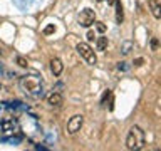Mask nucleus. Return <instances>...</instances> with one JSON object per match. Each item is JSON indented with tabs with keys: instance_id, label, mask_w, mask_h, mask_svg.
I'll return each mask as SVG.
<instances>
[{
	"instance_id": "19",
	"label": "nucleus",
	"mask_w": 161,
	"mask_h": 151,
	"mask_svg": "<svg viewBox=\"0 0 161 151\" xmlns=\"http://www.w3.org/2000/svg\"><path fill=\"white\" fill-rule=\"evenodd\" d=\"M143 62H144V59H141V57H138V59H136V60H134L133 64H134V65H143Z\"/></svg>"
},
{
	"instance_id": "11",
	"label": "nucleus",
	"mask_w": 161,
	"mask_h": 151,
	"mask_svg": "<svg viewBox=\"0 0 161 151\" xmlns=\"http://www.w3.org/2000/svg\"><path fill=\"white\" fill-rule=\"evenodd\" d=\"M96 45H97V50H106V47H108V37H104V35H101V37L96 39Z\"/></svg>"
},
{
	"instance_id": "4",
	"label": "nucleus",
	"mask_w": 161,
	"mask_h": 151,
	"mask_svg": "<svg viewBox=\"0 0 161 151\" xmlns=\"http://www.w3.org/2000/svg\"><path fill=\"white\" fill-rule=\"evenodd\" d=\"M77 22H79V25H82V27H91V25L96 22L94 10H91V8L80 10V14H79V17H77Z\"/></svg>"
},
{
	"instance_id": "14",
	"label": "nucleus",
	"mask_w": 161,
	"mask_h": 151,
	"mask_svg": "<svg viewBox=\"0 0 161 151\" xmlns=\"http://www.w3.org/2000/svg\"><path fill=\"white\" fill-rule=\"evenodd\" d=\"M158 47H159V40L156 37H153L151 39V50H158Z\"/></svg>"
},
{
	"instance_id": "6",
	"label": "nucleus",
	"mask_w": 161,
	"mask_h": 151,
	"mask_svg": "<svg viewBox=\"0 0 161 151\" xmlns=\"http://www.w3.org/2000/svg\"><path fill=\"white\" fill-rule=\"evenodd\" d=\"M0 128H2L3 134H12L17 129V123H15L14 118H3L0 121Z\"/></svg>"
},
{
	"instance_id": "8",
	"label": "nucleus",
	"mask_w": 161,
	"mask_h": 151,
	"mask_svg": "<svg viewBox=\"0 0 161 151\" xmlns=\"http://www.w3.org/2000/svg\"><path fill=\"white\" fill-rule=\"evenodd\" d=\"M62 101H64L62 94H60V92H55V91L47 96V104H49V106H55V108H57V106L62 104Z\"/></svg>"
},
{
	"instance_id": "2",
	"label": "nucleus",
	"mask_w": 161,
	"mask_h": 151,
	"mask_svg": "<svg viewBox=\"0 0 161 151\" xmlns=\"http://www.w3.org/2000/svg\"><path fill=\"white\" fill-rule=\"evenodd\" d=\"M20 87L24 89V92L30 96H37L42 92V79L37 76H25L20 79Z\"/></svg>"
},
{
	"instance_id": "10",
	"label": "nucleus",
	"mask_w": 161,
	"mask_h": 151,
	"mask_svg": "<svg viewBox=\"0 0 161 151\" xmlns=\"http://www.w3.org/2000/svg\"><path fill=\"white\" fill-rule=\"evenodd\" d=\"M114 3H116V22L121 24V22H123V19H124V15H123V5H121L119 0H116Z\"/></svg>"
},
{
	"instance_id": "9",
	"label": "nucleus",
	"mask_w": 161,
	"mask_h": 151,
	"mask_svg": "<svg viewBox=\"0 0 161 151\" xmlns=\"http://www.w3.org/2000/svg\"><path fill=\"white\" fill-rule=\"evenodd\" d=\"M149 7H151V12H153L154 19H161V5L158 0H148Z\"/></svg>"
},
{
	"instance_id": "7",
	"label": "nucleus",
	"mask_w": 161,
	"mask_h": 151,
	"mask_svg": "<svg viewBox=\"0 0 161 151\" xmlns=\"http://www.w3.org/2000/svg\"><path fill=\"white\" fill-rule=\"evenodd\" d=\"M62 70H64L62 60L57 59V57H54L52 60H50V72H52L54 76H60V74H62Z\"/></svg>"
},
{
	"instance_id": "3",
	"label": "nucleus",
	"mask_w": 161,
	"mask_h": 151,
	"mask_svg": "<svg viewBox=\"0 0 161 151\" xmlns=\"http://www.w3.org/2000/svg\"><path fill=\"white\" fill-rule=\"evenodd\" d=\"M77 52H79V55L82 57L87 64H91V65H94L96 62H97V57H96V54H94V50H92V47H91L89 44H86V42H79L77 44Z\"/></svg>"
},
{
	"instance_id": "13",
	"label": "nucleus",
	"mask_w": 161,
	"mask_h": 151,
	"mask_svg": "<svg viewBox=\"0 0 161 151\" xmlns=\"http://www.w3.org/2000/svg\"><path fill=\"white\" fill-rule=\"evenodd\" d=\"M17 64L20 65V67H27V65H29L27 59H24L22 55H17Z\"/></svg>"
},
{
	"instance_id": "16",
	"label": "nucleus",
	"mask_w": 161,
	"mask_h": 151,
	"mask_svg": "<svg viewBox=\"0 0 161 151\" xmlns=\"http://www.w3.org/2000/svg\"><path fill=\"white\" fill-rule=\"evenodd\" d=\"M54 32H55V27H54V25H47V27L44 29V34H45V35H50V34H54Z\"/></svg>"
},
{
	"instance_id": "5",
	"label": "nucleus",
	"mask_w": 161,
	"mask_h": 151,
	"mask_svg": "<svg viewBox=\"0 0 161 151\" xmlns=\"http://www.w3.org/2000/svg\"><path fill=\"white\" fill-rule=\"evenodd\" d=\"M82 124H84V116H82V114L72 116V118L67 121V133H69V134H75L77 131H80Z\"/></svg>"
},
{
	"instance_id": "15",
	"label": "nucleus",
	"mask_w": 161,
	"mask_h": 151,
	"mask_svg": "<svg viewBox=\"0 0 161 151\" xmlns=\"http://www.w3.org/2000/svg\"><path fill=\"white\" fill-rule=\"evenodd\" d=\"M94 24H96V29H97V32H101V34L106 32V25H104L103 22H94Z\"/></svg>"
},
{
	"instance_id": "18",
	"label": "nucleus",
	"mask_w": 161,
	"mask_h": 151,
	"mask_svg": "<svg viewBox=\"0 0 161 151\" xmlns=\"http://www.w3.org/2000/svg\"><path fill=\"white\" fill-rule=\"evenodd\" d=\"M94 39H96V34H94V30H89V32H87V40H89V42H92Z\"/></svg>"
},
{
	"instance_id": "1",
	"label": "nucleus",
	"mask_w": 161,
	"mask_h": 151,
	"mask_svg": "<svg viewBox=\"0 0 161 151\" xmlns=\"http://www.w3.org/2000/svg\"><path fill=\"white\" fill-rule=\"evenodd\" d=\"M144 141H146V136H144V131L139 128V126H133L129 129L128 136H126V148L131 149V151H138L144 146Z\"/></svg>"
},
{
	"instance_id": "17",
	"label": "nucleus",
	"mask_w": 161,
	"mask_h": 151,
	"mask_svg": "<svg viewBox=\"0 0 161 151\" xmlns=\"http://www.w3.org/2000/svg\"><path fill=\"white\" fill-rule=\"evenodd\" d=\"M111 98V91L108 89V91H106V92H104V96H103V99H101V104H106V101H108Z\"/></svg>"
},
{
	"instance_id": "12",
	"label": "nucleus",
	"mask_w": 161,
	"mask_h": 151,
	"mask_svg": "<svg viewBox=\"0 0 161 151\" xmlns=\"http://www.w3.org/2000/svg\"><path fill=\"white\" fill-rule=\"evenodd\" d=\"M131 49H133V44H131V42H124L123 47H121V54H123V55H128Z\"/></svg>"
},
{
	"instance_id": "20",
	"label": "nucleus",
	"mask_w": 161,
	"mask_h": 151,
	"mask_svg": "<svg viewBox=\"0 0 161 151\" xmlns=\"http://www.w3.org/2000/svg\"><path fill=\"white\" fill-rule=\"evenodd\" d=\"M97 2H104V0H97Z\"/></svg>"
}]
</instances>
